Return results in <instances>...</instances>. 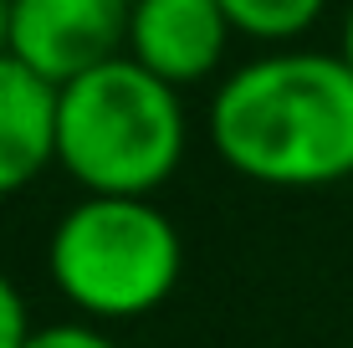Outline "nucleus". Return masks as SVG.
Wrapping results in <instances>:
<instances>
[{"label": "nucleus", "mask_w": 353, "mask_h": 348, "mask_svg": "<svg viewBox=\"0 0 353 348\" xmlns=\"http://www.w3.org/2000/svg\"><path fill=\"white\" fill-rule=\"evenodd\" d=\"M338 52L348 57V67H353V0H348V10H343V31H338Z\"/></svg>", "instance_id": "9d476101"}, {"label": "nucleus", "mask_w": 353, "mask_h": 348, "mask_svg": "<svg viewBox=\"0 0 353 348\" xmlns=\"http://www.w3.org/2000/svg\"><path fill=\"white\" fill-rule=\"evenodd\" d=\"M26 338H31L26 297H21V287L0 272V348H26Z\"/></svg>", "instance_id": "1a4fd4ad"}, {"label": "nucleus", "mask_w": 353, "mask_h": 348, "mask_svg": "<svg viewBox=\"0 0 353 348\" xmlns=\"http://www.w3.org/2000/svg\"><path fill=\"white\" fill-rule=\"evenodd\" d=\"M10 6H16V0H0V57L10 52Z\"/></svg>", "instance_id": "9b49d317"}, {"label": "nucleus", "mask_w": 353, "mask_h": 348, "mask_svg": "<svg viewBox=\"0 0 353 348\" xmlns=\"http://www.w3.org/2000/svg\"><path fill=\"white\" fill-rule=\"evenodd\" d=\"M26 348H118V343L103 333V323L72 318V323H46V328H31Z\"/></svg>", "instance_id": "6e6552de"}, {"label": "nucleus", "mask_w": 353, "mask_h": 348, "mask_svg": "<svg viewBox=\"0 0 353 348\" xmlns=\"http://www.w3.org/2000/svg\"><path fill=\"white\" fill-rule=\"evenodd\" d=\"M230 36L236 26L221 0H133L128 57L185 92L225 67Z\"/></svg>", "instance_id": "39448f33"}, {"label": "nucleus", "mask_w": 353, "mask_h": 348, "mask_svg": "<svg viewBox=\"0 0 353 348\" xmlns=\"http://www.w3.org/2000/svg\"><path fill=\"white\" fill-rule=\"evenodd\" d=\"M185 154V92L128 52L57 92V170L82 195H154L179 174Z\"/></svg>", "instance_id": "f03ea898"}, {"label": "nucleus", "mask_w": 353, "mask_h": 348, "mask_svg": "<svg viewBox=\"0 0 353 348\" xmlns=\"http://www.w3.org/2000/svg\"><path fill=\"white\" fill-rule=\"evenodd\" d=\"M128 16L133 0H16L10 57L62 88L128 52Z\"/></svg>", "instance_id": "20e7f679"}, {"label": "nucleus", "mask_w": 353, "mask_h": 348, "mask_svg": "<svg viewBox=\"0 0 353 348\" xmlns=\"http://www.w3.org/2000/svg\"><path fill=\"white\" fill-rule=\"evenodd\" d=\"M46 277L92 323H128L185 277V236L149 195H82L46 241Z\"/></svg>", "instance_id": "7ed1b4c3"}, {"label": "nucleus", "mask_w": 353, "mask_h": 348, "mask_svg": "<svg viewBox=\"0 0 353 348\" xmlns=\"http://www.w3.org/2000/svg\"><path fill=\"white\" fill-rule=\"evenodd\" d=\"M236 36L256 46H292L323 21L327 0H221Z\"/></svg>", "instance_id": "0eeeda50"}, {"label": "nucleus", "mask_w": 353, "mask_h": 348, "mask_svg": "<svg viewBox=\"0 0 353 348\" xmlns=\"http://www.w3.org/2000/svg\"><path fill=\"white\" fill-rule=\"evenodd\" d=\"M57 92L21 57H0V200L57 170Z\"/></svg>", "instance_id": "423d86ee"}, {"label": "nucleus", "mask_w": 353, "mask_h": 348, "mask_svg": "<svg viewBox=\"0 0 353 348\" xmlns=\"http://www.w3.org/2000/svg\"><path fill=\"white\" fill-rule=\"evenodd\" d=\"M225 170L266 190H323L353 174V67L343 52L266 46L225 72L205 108Z\"/></svg>", "instance_id": "f257e3e1"}]
</instances>
